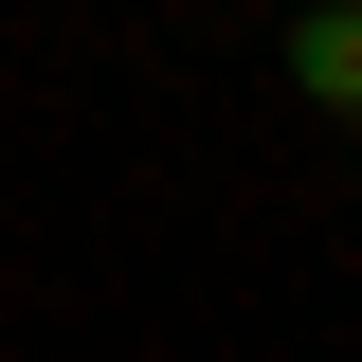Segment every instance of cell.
Masks as SVG:
<instances>
[{
  "mask_svg": "<svg viewBox=\"0 0 362 362\" xmlns=\"http://www.w3.org/2000/svg\"><path fill=\"white\" fill-rule=\"evenodd\" d=\"M290 73H308V109L362 127V0H308V18H290Z\"/></svg>",
  "mask_w": 362,
  "mask_h": 362,
  "instance_id": "cell-1",
  "label": "cell"
}]
</instances>
